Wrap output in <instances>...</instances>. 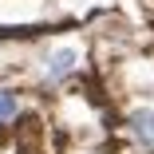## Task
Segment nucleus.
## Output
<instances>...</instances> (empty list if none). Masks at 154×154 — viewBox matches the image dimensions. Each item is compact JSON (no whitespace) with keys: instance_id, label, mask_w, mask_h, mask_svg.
<instances>
[{"instance_id":"nucleus-1","label":"nucleus","mask_w":154,"mask_h":154,"mask_svg":"<svg viewBox=\"0 0 154 154\" xmlns=\"http://www.w3.org/2000/svg\"><path fill=\"white\" fill-rule=\"evenodd\" d=\"M75 67H79V51L75 48H55L44 59V79L48 83H63V79L75 75Z\"/></svg>"},{"instance_id":"nucleus-2","label":"nucleus","mask_w":154,"mask_h":154,"mask_svg":"<svg viewBox=\"0 0 154 154\" xmlns=\"http://www.w3.org/2000/svg\"><path fill=\"white\" fill-rule=\"evenodd\" d=\"M127 134L142 150H154V107H134L127 115Z\"/></svg>"},{"instance_id":"nucleus-3","label":"nucleus","mask_w":154,"mask_h":154,"mask_svg":"<svg viewBox=\"0 0 154 154\" xmlns=\"http://www.w3.org/2000/svg\"><path fill=\"white\" fill-rule=\"evenodd\" d=\"M24 111V99L16 87H0V127H8V122H16Z\"/></svg>"}]
</instances>
